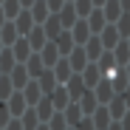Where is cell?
<instances>
[{
	"mask_svg": "<svg viewBox=\"0 0 130 130\" xmlns=\"http://www.w3.org/2000/svg\"><path fill=\"white\" fill-rule=\"evenodd\" d=\"M107 130H122V127H119V122H110V127H107Z\"/></svg>",
	"mask_w": 130,
	"mask_h": 130,
	"instance_id": "681fc988",
	"label": "cell"
},
{
	"mask_svg": "<svg viewBox=\"0 0 130 130\" xmlns=\"http://www.w3.org/2000/svg\"><path fill=\"white\" fill-rule=\"evenodd\" d=\"M6 107H9L11 119H20V116L28 110V105H26V99H23V93H20V91H14V93L6 99Z\"/></svg>",
	"mask_w": 130,
	"mask_h": 130,
	"instance_id": "3957f363",
	"label": "cell"
},
{
	"mask_svg": "<svg viewBox=\"0 0 130 130\" xmlns=\"http://www.w3.org/2000/svg\"><path fill=\"white\" fill-rule=\"evenodd\" d=\"M20 124H23V130H37V127H40V119H37V113H34V107H28V110L20 116Z\"/></svg>",
	"mask_w": 130,
	"mask_h": 130,
	"instance_id": "836d02e7",
	"label": "cell"
},
{
	"mask_svg": "<svg viewBox=\"0 0 130 130\" xmlns=\"http://www.w3.org/2000/svg\"><path fill=\"white\" fill-rule=\"evenodd\" d=\"M48 99H51V105H54V110H57V113H62L65 107L71 105V99H68V93H65V88H62V85H57V88H54V93H51Z\"/></svg>",
	"mask_w": 130,
	"mask_h": 130,
	"instance_id": "d6986e66",
	"label": "cell"
},
{
	"mask_svg": "<svg viewBox=\"0 0 130 130\" xmlns=\"http://www.w3.org/2000/svg\"><path fill=\"white\" fill-rule=\"evenodd\" d=\"M34 113H37L40 124H48V119H51V116H54L57 110H54V105H51V99H48V96H42V99H40V102L34 105Z\"/></svg>",
	"mask_w": 130,
	"mask_h": 130,
	"instance_id": "ba28073f",
	"label": "cell"
},
{
	"mask_svg": "<svg viewBox=\"0 0 130 130\" xmlns=\"http://www.w3.org/2000/svg\"><path fill=\"white\" fill-rule=\"evenodd\" d=\"M124 74H127V79H130V62H127V65H124Z\"/></svg>",
	"mask_w": 130,
	"mask_h": 130,
	"instance_id": "f907efd6",
	"label": "cell"
},
{
	"mask_svg": "<svg viewBox=\"0 0 130 130\" xmlns=\"http://www.w3.org/2000/svg\"><path fill=\"white\" fill-rule=\"evenodd\" d=\"M124 42H127V45H130V37H127V40H124Z\"/></svg>",
	"mask_w": 130,
	"mask_h": 130,
	"instance_id": "f5cc1de1",
	"label": "cell"
},
{
	"mask_svg": "<svg viewBox=\"0 0 130 130\" xmlns=\"http://www.w3.org/2000/svg\"><path fill=\"white\" fill-rule=\"evenodd\" d=\"M71 130H96V127H93V122H91V116H82V122H79L76 127H71Z\"/></svg>",
	"mask_w": 130,
	"mask_h": 130,
	"instance_id": "60d3db41",
	"label": "cell"
},
{
	"mask_svg": "<svg viewBox=\"0 0 130 130\" xmlns=\"http://www.w3.org/2000/svg\"><path fill=\"white\" fill-rule=\"evenodd\" d=\"M85 23H88V28H91V34H93V37H99V34L105 31V26H107V20H105L102 9H93L88 17H85Z\"/></svg>",
	"mask_w": 130,
	"mask_h": 130,
	"instance_id": "5b68a950",
	"label": "cell"
},
{
	"mask_svg": "<svg viewBox=\"0 0 130 130\" xmlns=\"http://www.w3.org/2000/svg\"><path fill=\"white\" fill-rule=\"evenodd\" d=\"M11 54H14V59H17V65H23L34 51L28 48V42H26V37H20L17 42H14V45H11Z\"/></svg>",
	"mask_w": 130,
	"mask_h": 130,
	"instance_id": "44dd1931",
	"label": "cell"
},
{
	"mask_svg": "<svg viewBox=\"0 0 130 130\" xmlns=\"http://www.w3.org/2000/svg\"><path fill=\"white\" fill-rule=\"evenodd\" d=\"M71 6H74V11H76V17H79V20H85V17L93 11V3H91V0H74Z\"/></svg>",
	"mask_w": 130,
	"mask_h": 130,
	"instance_id": "e575fe53",
	"label": "cell"
},
{
	"mask_svg": "<svg viewBox=\"0 0 130 130\" xmlns=\"http://www.w3.org/2000/svg\"><path fill=\"white\" fill-rule=\"evenodd\" d=\"M37 85H40L42 96H51V93H54V88H57V79H54V71H42V74H40V79H37Z\"/></svg>",
	"mask_w": 130,
	"mask_h": 130,
	"instance_id": "f1b7e54d",
	"label": "cell"
},
{
	"mask_svg": "<svg viewBox=\"0 0 130 130\" xmlns=\"http://www.w3.org/2000/svg\"><path fill=\"white\" fill-rule=\"evenodd\" d=\"M93 96H96V102H99V105H107L116 93H113V88H110V82H107V79H102L96 88H93Z\"/></svg>",
	"mask_w": 130,
	"mask_h": 130,
	"instance_id": "603a6c76",
	"label": "cell"
},
{
	"mask_svg": "<svg viewBox=\"0 0 130 130\" xmlns=\"http://www.w3.org/2000/svg\"><path fill=\"white\" fill-rule=\"evenodd\" d=\"M119 127H122V130H130V110H127V113L119 119Z\"/></svg>",
	"mask_w": 130,
	"mask_h": 130,
	"instance_id": "b9f144b4",
	"label": "cell"
},
{
	"mask_svg": "<svg viewBox=\"0 0 130 130\" xmlns=\"http://www.w3.org/2000/svg\"><path fill=\"white\" fill-rule=\"evenodd\" d=\"M91 122H93V127H96V130H107L113 119L107 116V107H105V105H99V107H96V113L91 116Z\"/></svg>",
	"mask_w": 130,
	"mask_h": 130,
	"instance_id": "f546056e",
	"label": "cell"
},
{
	"mask_svg": "<svg viewBox=\"0 0 130 130\" xmlns=\"http://www.w3.org/2000/svg\"><path fill=\"white\" fill-rule=\"evenodd\" d=\"M71 37H74V45H85V42H88L93 34H91V28H88V23H85V20H76L74 23V28H71Z\"/></svg>",
	"mask_w": 130,
	"mask_h": 130,
	"instance_id": "52a82bcc",
	"label": "cell"
},
{
	"mask_svg": "<svg viewBox=\"0 0 130 130\" xmlns=\"http://www.w3.org/2000/svg\"><path fill=\"white\" fill-rule=\"evenodd\" d=\"M85 57H88V62H96L102 54H105V48H102V42H99V37H91L88 42H85Z\"/></svg>",
	"mask_w": 130,
	"mask_h": 130,
	"instance_id": "d4e9b609",
	"label": "cell"
},
{
	"mask_svg": "<svg viewBox=\"0 0 130 130\" xmlns=\"http://www.w3.org/2000/svg\"><path fill=\"white\" fill-rule=\"evenodd\" d=\"M40 59H42V65H45V71H51L54 65H57V62L62 59V57H59V51L54 48V42H48V45L40 51Z\"/></svg>",
	"mask_w": 130,
	"mask_h": 130,
	"instance_id": "ac0fdd59",
	"label": "cell"
},
{
	"mask_svg": "<svg viewBox=\"0 0 130 130\" xmlns=\"http://www.w3.org/2000/svg\"><path fill=\"white\" fill-rule=\"evenodd\" d=\"M17 3H20V9H26V11H28V9L37 3V0H17Z\"/></svg>",
	"mask_w": 130,
	"mask_h": 130,
	"instance_id": "ee69618b",
	"label": "cell"
},
{
	"mask_svg": "<svg viewBox=\"0 0 130 130\" xmlns=\"http://www.w3.org/2000/svg\"><path fill=\"white\" fill-rule=\"evenodd\" d=\"M0 9H3V14H6V20H14L20 11H23V9H20V3H17V0H3V3H0Z\"/></svg>",
	"mask_w": 130,
	"mask_h": 130,
	"instance_id": "d590c367",
	"label": "cell"
},
{
	"mask_svg": "<svg viewBox=\"0 0 130 130\" xmlns=\"http://www.w3.org/2000/svg\"><path fill=\"white\" fill-rule=\"evenodd\" d=\"M37 130H48V127H45V124H40V127H37Z\"/></svg>",
	"mask_w": 130,
	"mask_h": 130,
	"instance_id": "816d5d0a",
	"label": "cell"
},
{
	"mask_svg": "<svg viewBox=\"0 0 130 130\" xmlns=\"http://www.w3.org/2000/svg\"><path fill=\"white\" fill-rule=\"evenodd\" d=\"M119 6H122L124 14H130V0H119Z\"/></svg>",
	"mask_w": 130,
	"mask_h": 130,
	"instance_id": "bcb514c9",
	"label": "cell"
},
{
	"mask_svg": "<svg viewBox=\"0 0 130 130\" xmlns=\"http://www.w3.org/2000/svg\"><path fill=\"white\" fill-rule=\"evenodd\" d=\"M28 14H31V20H34V26H42V23L51 17V11H48V6H45V0H37V3L28 9Z\"/></svg>",
	"mask_w": 130,
	"mask_h": 130,
	"instance_id": "9a60e30c",
	"label": "cell"
},
{
	"mask_svg": "<svg viewBox=\"0 0 130 130\" xmlns=\"http://www.w3.org/2000/svg\"><path fill=\"white\" fill-rule=\"evenodd\" d=\"M68 130H71V127H68Z\"/></svg>",
	"mask_w": 130,
	"mask_h": 130,
	"instance_id": "680465c9",
	"label": "cell"
},
{
	"mask_svg": "<svg viewBox=\"0 0 130 130\" xmlns=\"http://www.w3.org/2000/svg\"><path fill=\"white\" fill-rule=\"evenodd\" d=\"M102 14H105V20H107V26H113L124 11H122V6H119V0H107V3L102 6Z\"/></svg>",
	"mask_w": 130,
	"mask_h": 130,
	"instance_id": "ffe728a7",
	"label": "cell"
},
{
	"mask_svg": "<svg viewBox=\"0 0 130 130\" xmlns=\"http://www.w3.org/2000/svg\"><path fill=\"white\" fill-rule=\"evenodd\" d=\"M79 76H82V82H85V88H88V91H93V88H96V85L102 82V74H99V68H96V65H93V62H91V65H88V68H85V71L79 74Z\"/></svg>",
	"mask_w": 130,
	"mask_h": 130,
	"instance_id": "e0dca14e",
	"label": "cell"
},
{
	"mask_svg": "<svg viewBox=\"0 0 130 130\" xmlns=\"http://www.w3.org/2000/svg\"><path fill=\"white\" fill-rule=\"evenodd\" d=\"M45 6H48L51 14H59V9L65 6V0H45Z\"/></svg>",
	"mask_w": 130,
	"mask_h": 130,
	"instance_id": "ab89813d",
	"label": "cell"
},
{
	"mask_svg": "<svg viewBox=\"0 0 130 130\" xmlns=\"http://www.w3.org/2000/svg\"><path fill=\"white\" fill-rule=\"evenodd\" d=\"M91 3H93V9H102V6L107 3V0H91Z\"/></svg>",
	"mask_w": 130,
	"mask_h": 130,
	"instance_id": "7dc6e473",
	"label": "cell"
},
{
	"mask_svg": "<svg viewBox=\"0 0 130 130\" xmlns=\"http://www.w3.org/2000/svg\"><path fill=\"white\" fill-rule=\"evenodd\" d=\"M9 79H11V85H14V91H23L26 85L31 82V79H28V71H26V65H14L11 74H9Z\"/></svg>",
	"mask_w": 130,
	"mask_h": 130,
	"instance_id": "30bf717a",
	"label": "cell"
},
{
	"mask_svg": "<svg viewBox=\"0 0 130 130\" xmlns=\"http://www.w3.org/2000/svg\"><path fill=\"white\" fill-rule=\"evenodd\" d=\"M0 3H3V0H0Z\"/></svg>",
	"mask_w": 130,
	"mask_h": 130,
	"instance_id": "9f6ffc18",
	"label": "cell"
},
{
	"mask_svg": "<svg viewBox=\"0 0 130 130\" xmlns=\"http://www.w3.org/2000/svg\"><path fill=\"white\" fill-rule=\"evenodd\" d=\"M57 17H59V26H62V31H71V28H74V23L79 20L71 3H65V6L59 9V14H57Z\"/></svg>",
	"mask_w": 130,
	"mask_h": 130,
	"instance_id": "7c38bea8",
	"label": "cell"
},
{
	"mask_svg": "<svg viewBox=\"0 0 130 130\" xmlns=\"http://www.w3.org/2000/svg\"><path fill=\"white\" fill-rule=\"evenodd\" d=\"M0 51H3V42H0Z\"/></svg>",
	"mask_w": 130,
	"mask_h": 130,
	"instance_id": "db71d44e",
	"label": "cell"
},
{
	"mask_svg": "<svg viewBox=\"0 0 130 130\" xmlns=\"http://www.w3.org/2000/svg\"><path fill=\"white\" fill-rule=\"evenodd\" d=\"M54 48L59 51V57H62V59L68 57V54H71V51L76 48V45H74V37H71V31H62V34H59V37L54 40Z\"/></svg>",
	"mask_w": 130,
	"mask_h": 130,
	"instance_id": "4fadbf2b",
	"label": "cell"
},
{
	"mask_svg": "<svg viewBox=\"0 0 130 130\" xmlns=\"http://www.w3.org/2000/svg\"><path fill=\"white\" fill-rule=\"evenodd\" d=\"M42 31H45V37H48V42H54L59 34H62V26H59V17L57 14H51L45 23H42Z\"/></svg>",
	"mask_w": 130,
	"mask_h": 130,
	"instance_id": "83f0119b",
	"label": "cell"
},
{
	"mask_svg": "<svg viewBox=\"0 0 130 130\" xmlns=\"http://www.w3.org/2000/svg\"><path fill=\"white\" fill-rule=\"evenodd\" d=\"M65 59H68V65H71V71H74V74H82V71L91 65V62H88V57H85V48H79V45H76L68 57H65Z\"/></svg>",
	"mask_w": 130,
	"mask_h": 130,
	"instance_id": "277c9868",
	"label": "cell"
},
{
	"mask_svg": "<svg viewBox=\"0 0 130 130\" xmlns=\"http://www.w3.org/2000/svg\"><path fill=\"white\" fill-rule=\"evenodd\" d=\"M3 130H23V124H20V119H11V122H9Z\"/></svg>",
	"mask_w": 130,
	"mask_h": 130,
	"instance_id": "7bdbcfd3",
	"label": "cell"
},
{
	"mask_svg": "<svg viewBox=\"0 0 130 130\" xmlns=\"http://www.w3.org/2000/svg\"><path fill=\"white\" fill-rule=\"evenodd\" d=\"M62 116H65V122H68V127H76V124L82 122V110H79V105H76V102H71L68 107H65Z\"/></svg>",
	"mask_w": 130,
	"mask_h": 130,
	"instance_id": "1f68e13d",
	"label": "cell"
},
{
	"mask_svg": "<svg viewBox=\"0 0 130 130\" xmlns=\"http://www.w3.org/2000/svg\"><path fill=\"white\" fill-rule=\"evenodd\" d=\"M26 42H28V48H31L34 54H40L42 48H45V45H48V37H45V31H42V26H34V28L28 31Z\"/></svg>",
	"mask_w": 130,
	"mask_h": 130,
	"instance_id": "6da1fadb",
	"label": "cell"
},
{
	"mask_svg": "<svg viewBox=\"0 0 130 130\" xmlns=\"http://www.w3.org/2000/svg\"><path fill=\"white\" fill-rule=\"evenodd\" d=\"M54 79H57V85H65L71 76H74V71H71V65H68V59H59L57 65H54Z\"/></svg>",
	"mask_w": 130,
	"mask_h": 130,
	"instance_id": "7402d4cb",
	"label": "cell"
},
{
	"mask_svg": "<svg viewBox=\"0 0 130 130\" xmlns=\"http://www.w3.org/2000/svg\"><path fill=\"white\" fill-rule=\"evenodd\" d=\"M0 76H3V74H0Z\"/></svg>",
	"mask_w": 130,
	"mask_h": 130,
	"instance_id": "6f0895ef",
	"label": "cell"
},
{
	"mask_svg": "<svg viewBox=\"0 0 130 130\" xmlns=\"http://www.w3.org/2000/svg\"><path fill=\"white\" fill-rule=\"evenodd\" d=\"M14 65H17V59H14L11 48H3V51H0V74H11Z\"/></svg>",
	"mask_w": 130,
	"mask_h": 130,
	"instance_id": "d6a6232c",
	"label": "cell"
},
{
	"mask_svg": "<svg viewBox=\"0 0 130 130\" xmlns=\"http://www.w3.org/2000/svg\"><path fill=\"white\" fill-rule=\"evenodd\" d=\"M20 93H23V99H26V105H28V107H34V105L42 99V91H40L37 79H31V82H28V85H26V88L20 91Z\"/></svg>",
	"mask_w": 130,
	"mask_h": 130,
	"instance_id": "5bb4252c",
	"label": "cell"
},
{
	"mask_svg": "<svg viewBox=\"0 0 130 130\" xmlns=\"http://www.w3.org/2000/svg\"><path fill=\"white\" fill-rule=\"evenodd\" d=\"M76 105H79L82 116H93V113H96V107H99V102H96L93 91H85V93H82V99H79Z\"/></svg>",
	"mask_w": 130,
	"mask_h": 130,
	"instance_id": "2e32d148",
	"label": "cell"
},
{
	"mask_svg": "<svg viewBox=\"0 0 130 130\" xmlns=\"http://www.w3.org/2000/svg\"><path fill=\"white\" fill-rule=\"evenodd\" d=\"M113 26H116V31H119V37H122V40H127V37H130V14H122V17L116 20Z\"/></svg>",
	"mask_w": 130,
	"mask_h": 130,
	"instance_id": "8d00e7d4",
	"label": "cell"
},
{
	"mask_svg": "<svg viewBox=\"0 0 130 130\" xmlns=\"http://www.w3.org/2000/svg\"><path fill=\"white\" fill-rule=\"evenodd\" d=\"M99 42H102V48H105V51H113L119 42H122V37H119L116 26H105V31L99 34Z\"/></svg>",
	"mask_w": 130,
	"mask_h": 130,
	"instance_id": "8992f818",
	"label": "cell"
},
{
	"mask_svg": "<svg viewBox=\"0 0 130 130\" xmlns=\"http://www.w3.org/2000/svg\"><path fill=\"white\" fill-rule=\"evenodd\" d=\"M105 107H107V116H110L113 122H119V119H122V116L127 113V105L122 102V96H113V99H110V102H107Z\"/></svg>",
	"mask_w": 130,
	"mask_h": 130,
	"instance_id": "cb8c5ba5",
	"label": "cell"
},
{
	"mask_svg": "<svg viewBox=\"0 0 130 130\" xmlns=\"http://www.w3.org/2000/svg\"><path fill=\"white\" fill-rule=\"evenodd\" d=\"M17 40H20V34H17V28H14V23H11V20H9V23H6L3 28H0V42H3V48H11V45H14Z\"/></svg>",
	"mask_w": 130,
	"mask_h": 130,
	"instance_id": "484cf974",
	"label": "cell"
},
{
	"mask_svg": "<svg viewBox=\"0 0 130 130\" xmlns=\"http://www.w3.org/2000/svg\"><path fill=\"white\" fill-rule=\"evenodd\" d=\"M65 3H74V0H65Z\"/></svg>",
	"mask_w": 130,
	"mask_h": 130,
	"instance_id": "11a10c76",
	"label": "cell"
},
{
	"mask_svg": "<svg viewBox=\"0 0 130 130\" xmlns=\"http://www.w3.org/2000/svg\"><path fill=\"white\" fill-rule=\"evenodd\" d=\"M11 23H14V28H17V34H20V37H28V31L34 28V20H31V14H28L26 9L20 11V14L11 20Z\"/></svg>",
	"mask_w": 130,
	"mask_h": 130,
	"instance_id": "8fae6325",
	"label": "cell"
},
{
	"mask_svg": "<svg viewBox=\"0 0 130 130\" xmlns=\"http://www.w3.org/2000/svg\"><path fill=\"white\" fill-rule=\"evenodd\" d=\"M122 102H124V105H127V110H130V85H127V91H124V93H122Z\"/></svg>",
	"mask_w": 130,
	"mask_h": 130,
	"instance_id": "f6af8a7d",
	"label": "cell"
},
{
	"mask_svg": "<svg viewBox=\"0 0 130 130\" xmlns=\"http://www.w3.org/2000/svg\"><path fill=\"white\" fill-rule=\"evenodd\" d=\"M48 130H68V122H65V116L62 113H54L51 119H48V124H45Z\"/></svg>",
	"mask_w": 130,
	"mask_h": 130,
	"instance_id": "74e56055",
	"label": "cell"
},
{
	"mask_svg": "<svg viewBox=\"0 0 130 130\" xmlns=\"http://www.w3.org/2000/svg\"><path fill=\"white\" fill-rule=\"evenodd\" d=\"M62 88H65V93H68V99H71V102H79V99H82V93L88 91V88H85V82H82V76H79V74H74V76H71L68 82L62 85Z\"/></svg>",
	"mask_w": 130,
	"mask_h": 130,
	"instance_id": "7a4b0ae2",
	"label": "cell"
},
{
	"mask_svg": "<svg viewBox=\"0 0 130 130\" xmlns=\"http://www.w3.org/2000/svg\"><path fill=\"white\" fill-rule=\"evenodd\" d=\"M26 71H28V79H40V74L45 71V65H42V59H40V54H31L26 62Z\"/></svg>",
	"mask_w": 130,
	"mask_h": 130,
	"instance_id": "4316f807",
	"label": "cell"
},
{
	"mask_svg": "<svg viewBox=\"0 0 130 130\" xmlns=\"http://www.w3.org/2000/svg\"><path fill=\"white\" fill-rule=\"evenodd\" d=\"M113 59H116V68H124V65L130 62V45H127L124 40L113 48Z\"/></svg>",
	"mask_w": 130,
	"mask_h": 130,
	"instance_id": "4dcf8cb0",
	"label": "cell"
},
{
	"mask_svg": "<svg viewBox=\"0 0 130 130\" xmlns=\"http://www.w3.org/2000/svg\"><path fill=\"white\" fill-rule=\"evenodd\" d=\"M107 82H110V88H113V93H116V96H122V93L127 91V85H130V79H127L124 68H116V71H113V76L107 79Z\"/></svg>",
	"mask_w": 130,
	"mask_h": 130,
	"instance_id": "9c48e42d",
	"label": "cell"
},
{
	"mask_svg": "<svg viewBox=\"0 0 130 130\" xmlns=\"http://www.w3.org/2000/svg\"><path fill=\"white\" fill-rule=\"evenodd\" d=\"M11 122V113H9V107H6V102H0V130H3L6 124Z\"/></svg>",
	"mask_w": 130,
	"mask_h": 130,
	"instance_id": "f35d334b",
	"label": "cell"
},
{
	"mask_svg": "<svg viewBox=\"0 0 130 130\" xmlns=\"http://www.w3.org/2000/svg\"><path fill=\"white\" fill-rule=\"evenodd\" d=\"M6 23H9V20H6V14H3V9H0V28H3Z\"/></svg>",
	"mask_w": 130,
	"mask_h": 130,
	"instance_id": "c3c4849f",
	"label": "cell"
}]
</instances>
